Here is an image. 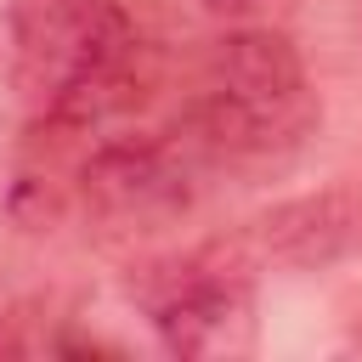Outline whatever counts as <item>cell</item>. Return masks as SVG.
Returning <instances> with one entry per match:
<instances>
[{"label":"cell","instance_id":"3957f363","mask_svg":"<svg viewBox=\"0 0 362 362\" xmlns=\"http://www.w3.org/2000/svg\"><path fill=\"white\" fill-rule=\"evenodd\" d=\"M130 294L175 356H238L255 345V288L238 238L147 260Z\"/></svg>","mask_w":362,"mask_h":362},{"label":"cell","instance_id":"6da1fadb","mask_svg":"<svg viewBox=\"0 0 362 362\" xmlns=\"http://www.w3.org/2000/svg\"><path fill=\"white\" fill-rule=\"evenodd\" d=\"M317 90L288 34L238 28L209 45L198 96L175 119V141L198 170H266L283 164L317 124Z\"/></svg>","mask_w":362,"mask_h":362},{"label":"cell","instance_id":"277c9868","mask_svg":"<svg viewBox=\"0 0 362 362\" xmlns=\"http://www.w3.org/2000/svg\"><path fill=\"white\" fill-rule=\"evenodd\" d=\"M198 175V158L175 136H119L79 164V204L107 238H147L192 209Z\"/></svg>","mask_w":362,"mask_h":362},{"label":"cell","instance_id":"7a4b0ae2","mask_svg":"<svg viewBox=\"0 0 362 362\" xmlns=\"http://www.w3.org/2000/svg\"><path fill=\"white\" fill-rule=\"evenodd\" d=\"M11 79L45 130H102L141 96V34L119 0H17Z\"/></svg>","mask_w":362,"mask_h":362},{"label":"cell","instance_id":"5b68a950","mask_svg":"<svg viewBox=\"0 0 362 362\" xmlns=\"http://www.w3.org/2000/svg\"><path fill=\"white\" fill-rule=\"evenodd\" d=\"M356 238H362L356 198L351 192H311V198H294V204H277L272 215H260L238 238V249L260 255V260H283V266H328Z\"/></svg>","mask_w":362,"mask_h":362},{"label":"cell","instance_id":"8992f818","mask_svg":"<svg viewBox=\"0 0 362 362\" xmlns=\"http://www.w3.org/2000/svg\"><path fill=\"white\" fill-rule=\"evenodd\" d=\"M204 11H221V17H243V11H255V6H266V0H198Z\"/></svg>","mask_w":362,"mask_h":362}]
</instances>
